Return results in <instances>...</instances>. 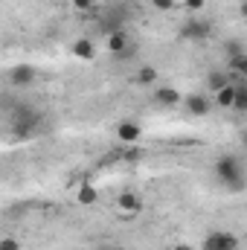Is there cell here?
<instances>
[{
	"label": "cell",
	"mask_w": 247,
	"mask_h": 250,
	"mask_svg": "<svg viewBox=\"0 0 247 250\" xmlns=\"http://www.w3.org/2000/svg\"><path fill=\"white\" fill-rule=\"evenodd\" d=\"M212 175H215V181L221 184V187H227L230 192H242L247 189V169L245 163H242V157L239 154H233V151H227V154H221L215 163H212Z\"/></svg>",
	"instance_id": "1"
},
{
	"label": "cell",
	"mask_w": 247,
	"mask_h": 250,
	"mask_svg": "<svg viewBox=\"0 0 247 250\" xmlns=\"http://www.w3.org/2000/svg\"><path fill=\"white\" fill-rule=\"evenodd\" d=\"M9 120H12V137H15V140H29V137H35L38 125L44 123V117H41L29 102L12 105V108H9Z\"/></svg>",
	"instance_id": "2"
},
{
	"label": "cell",
	"mask_w": 247,
	"mask_h": 250,
	"mask_svg": "<svg viewBox=\"0 0 247 250\" xmlns=\"http://www.w3.org/2000/svg\"><path fill=\"white\" fill-rule=\"evenodd\" d=\"M212 32H215V23L206 18H186L181 23V38L186 41H206Z\"/></svg>",
	"instance_id": "3"
},
{
	"label": "cell",
	"mask_w": 247,
	"mask_h": 250,
	"mask_svg": "<svg viewBox=\"0 0 247 250\" xmlns=\"http://www.w3.org/2000/svg\"><path fill=\"white\" fill-rule=\"evenodd\" d=\"M239 248H242V239L236 233H227V230H212L204 239V250H239Z\"/></svg>",
	"instance_id": "4"
},
{
	"label": "cell",
	"mask_w": 247,
	"mask_h": 250,
	"mask_svg": "<svg viewBox=\"0 0 247 250\" xmlns=\"http://www.w3.org/2000/svg\"><path fill=\"white\" fill-rule=\"evenodd\" d=\"M35 79H38V70H35L32 64H15V67L6 73L9 87H29V84H35Z\"/></svg>",
	"instance_id": "5"
},
{
	"label": "cell",
	"mask_w": 247,
	"mask_h": 250,
	"mask_svg": "<svg viewBox=\"0 0 247 250\" xmlns=\"http://www.w3.org/2000/svg\"><path fill=\"white\" fill-rule=\"evenodd\" d=\"M212 105H215V99L209 93H189V96H184V108L192 117H206L212 111Z\"/></svg>",
	"instance_id": "6"
},
{
	"label": "cell",
	"mask_w": 247,
	"mask_h": 250,
	"mask_svg": "<svg viewBox=\"0 0 247 250\" xmlns=\"http://www.w3.org/2000/svg\"><path fill=\"white\" fill-rule=\"evenodd\" d=\"M117 140H120L123 146H137V143L143 140V125L137 123V120H123V123H117Z\"/></svg>",
	"instance_id": "7"
},
{
	"label": "cell",
	"mask_w": 247,
	"mask_h": 250,
	"mask_svg": "<svg viewBox=\"0 0 247 250\" xmlns=\"http://www.w3.org/2000/svg\"><path fill=\"white\" fill-rule=\"evenodd\" d=\"M117 207L123 209L125 215H137V212H143V198H140V192H134V189H123V192L117 195Z\"/></svg>",
	"instance_id": "8"
},
{
	"label": "cell",
	"mask_w": 247,
	"mask_h": 250,
	"mask_svg": "<svg viewBox=\"0 0 247 250\" xmlns=\"http://www.w3.org/2000/svg\"><path fill=\"white\" fill-rule=\"evenodd\" d=\"M154 105H160V108H178V105H184V96H181V90L163 84V87L154 90Z\"/></svg>",
	"instance_id": "9"
},
{
	"label": "cell",
	"mask_w": 247,
	"mask_h": 250,
	"mask_svg": "<svg viewBox=\"0 0 247 250\" xmlns=\"http://www.w3.org/2000/svg\"><path fill=\"white\" fill-rule=\"evenodd\" d=\"M70 56H76L79 62H90V59L96 56V44H93V38H87V35L76 38V41L70 44Z\"/></svg>",
	"instance_id": "10"
},
{
	"label": "cell",
	"mask_w": 247,
	"mask_h": 250,
	"mask_svg": "<svg viewBox=\"0 0 247 250\" xmlns=\"http://www.w3.org/2000/svg\"><path fill=\"white\" fill-rule=\"evenodd\" d=\"M227 84H233V76H230V70L224 73V70H209L206 73V87H209V93L215 96L218 90H224Z\"/></svg>",
	"instance_id": "11"
},
{
	"label": "cell",
	"mask_w": 247,
	"mask_h": 250,
	"mask_svg": "<svg viewBox=\"0 0 247 250\" xmlns=\"http://www.w3.org/2000/svg\"><path fill=\"white\" fill-rule=\"evenodd\" d=\"M157 79H160V73H157V67H151V64H143L137 73H134V84H140V87H151V84H157Z\"/></svg>",
	"instance_id": "12"
},
{
	"label": "cell",
	"mask_w": 247,
	"mask_h": 250,
	"mask_svg": "<svg viewBox=\"0 0 247 250\" xmlns=\"http://www.w3.org/2000/svg\"><path fill=\"white\" fill-rule=\"evenodd\" d=\"M105 41H108V53H111V56H120V53H125V50L131 47V38H128V32H125V29L111 32Z\"/></svg>",
	"instance_id": "13"
},
{
	"label": "cell",
	"mask_w": 247,
	"mask_h": 250,
	"mask_svg": "<svg viewBox=\"0 0 247 250\" xmlns=\"http://www.w3.org/2000/svg\"><path fill=\"white\" fill-rule=\"evenodd\" d=\"M233 84H236V102H233V111H236V114H247V82L233 79Z\"/></svg>",
	"instance_id": "14"
},
{
	"label": "cell",
	"mask_w": 247,
	"mask_h": 250,
	"mask_svg": "<svg viewBox=\"0 0 247 250\" xmlns=\"http://www.w3.org/2000/svg\"><path fill=\"white\" fill-rule=\"evenodd\" d=\"M212 99H215V105H218V108L230 111V108H233V102H236V84H227V87H224V90H218Z\"/></svg>",
	"instance_id": "15"
},
{
	"label": "cell",
	"mask_w": 247,
	"mask_h": 250,
	"mask_svg": "<svg viewBox=\"0 0 247 250\" xmlns=\"http://www.w3.org/2000/svg\"><path fill=\"white\" fill-rule=\"evenodd\" d=\"M76 198H79V204L90 207V204H96V201H99V189L93 187V184H82L79 192H76Z\"/></svg>",
	"instance_id": "16"
},
{
	"label": "cell",
	"mask_w": 247,
	"mask_h": 250,
	"mask_svg": "<svg viewBox=\"0 0 247 250\" xmlns=\"http://www.w3.org/2000/svg\"><path fill=\"white\" fill-rule=\"evenodd\" d=\"M230 76H233V79H242V82H247V53L230 62Z\"/></svg>",
	"instance_id": "17"
},
{
	"label": "cell",
	"mask_w": 247,
	"mask_h": 250,
	"mask_svg": "<svg viewBox=\"0 0 247 250\" xmlns=\"http://www.w3.org/2000/svg\"><path fill=\"white\" fill-rule=\"evenodd\" d=\"M224 53H227V59L233 62V59H239V56H245L247 50H245V44H242L239 38H233V41H227V44H224Z\"/></svg>",
	"instance_id": "18"
},
{
	"label": "cell",
	"mask_w": 247,
	"mask_h": 250,
	"mask_svg": "<svg viewBox=\"0 0 247 250\" xmlns=\"http://www.w3.org/2000/svg\"><path fill=\"white\" fill-rule=\"evenodd\" d=\"M73 9H79V12H90V9H96V0H73Z\"/></svg>",
	"instance_id": "19"
},
{
	"label": "cell",
	"mask_w": 247,
	"mask_h": 250,
	"mask_svg": "<svg viewBox=\"0 0 247 250\" xmlns=\"http://www.w3.org/2000/svg\"><path fill=\"white\" fill-rule=\"evenodd\" d=\"M151 6H154V9H160V12H172L178 3H175V0H151Z\"/></svg>",
	"instance_id": "20"
},
{
	"label": "cell",
	"mask_w": 247,
	"mask_h": 250,
	"mask_svg": "<svg viewBox=\"0 0 247 250\" xmlns=\"http://www.w3.org/2000/svg\"><path fill=\"white\" fill-rule=\"evenodd\" d=\"M123 157L128 160V163H140V160H143V151H140V148H128Z\"/></svg>",
	"instance_id": "21"
},
{
	"label": "cell",
	"mask_w": 247,
	"mask_h": 250,
	"mask_svg": "<svg viewBox=\"0 0 247 250\" xmlns=\"http://www.w3.org/2000/svg\"><path fill=\"white\" fill-rule=\"evenodd\" d=\"M0 250H21V245H18V239L6 236V239H0Z\"/></svg>",
	"instance_id": "22"
},
{
	"label": "cell",
	"mask_w": 247,
	"mask_h": 250,
	"mask_svg": "<svg viewBox=\"0 0 247 250\" xmlns=\"http://www.w3.org/2000/svg\"><path fill=\"white\" fill-rule=\"evenodd\" d=\"M134 53H137V47L131 44V47H128L125 53H120V56H114V62H131V59H134Z\"/></svg>",
	"instance_id": "23"
},
{
	"label": "cell",
	"mask_w": 247,
	"mask_h": 250,
	"mask_svg": "<svg viewBox=\"0 0 247 250\" xmlns=\"http://www.w3.org/2000/svg\"><path fill=\"white\" fill-rule=\"evenodd\" d=\"M204 6H206V0H184V9H189V12H198Z\"/></svg>",
	"instance_id": "24"
},
{
	"label": "cell",
	"mask_w": 247,
	"mask_h": 250,
	"mask_svg": "<svg viewBox=\"0 0 247 250\" xmlns=\"http://www.w3.org/2000/svg\"><path fill=\"white\" fill-rule=\"evenodd\" d=\"M172 250H192V245H186V242H178V245H175Z\"/></svg>",
	"instance_id": "25"
},
{
	"label": "cell",
	"mask_w": 247,
	"mask_h": 250,
	"mask_svg": "<svg viewBox=\"0 0 247 250\" xmlns=\"http://www.w3.org/2000/svg\"><path fill=\"white\" fill-rule=\"evenodd\" d=\"M239 12H242V18L247 21V0H242V6H239Z\"/></svg>",
	"instance_id": "26"
},
{
	"label": "cell",
	"mask_w": 247,
	"mask_h": 250,
	"mask_svg": "<svg viewBox=\"0 0 247 250\" xmlns=\"http://www.w3.org/2000/svg\"><path fill=\"white\" fill-rule=\"evenodd\" d=\"M242 146H245V148H247V128H245V131H242Z\"/></svg>",
	"instance_id": "27"
},
{
	"label": "cell",
	"mask_w": 247,
	"mask_h": 250,
	"mask_svg": "<svg viewBox=\"0 0 247 250\" xmlns=\"http://www.w3.org/2000/svg\"><path fill=\"white\" fill-rule=\"evenodd\" d=\"M245 181H247V175H245Z\"/></svg>",
	"instance_id": "28"
}]
</instances>
